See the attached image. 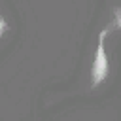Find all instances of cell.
<instances>
[{"label":"cell","instance_id":"1","mask_svg":"<svg viewBox=\"0 0 121 121\" xmlns=\"http://www.w3.org/2000/svg\"><path fill=\"white\" fill-rule=\"evenodd\" d=\"M113 26H119V11H117V19L110 26H106L98 36V47H96V57H95V64H93V85H98L110 74V64H108V59H106V51H104V38Z\"/></svg>","mask_w":121,"mask_h":121},{"label":"cell","instance_id":"2","mask_svg":"<svg viewBox=\"0 0 121 121\" xmlns=\"http://www.w3.org/2000/svg\"><path fill=\"white\" fill-rule=\"evenodd\" d=\"M4 30H6V23H4V19L0 17V38H2V34H4Z\"/></svg>","mask_w":121,"mask_h":121}]
</instances>
